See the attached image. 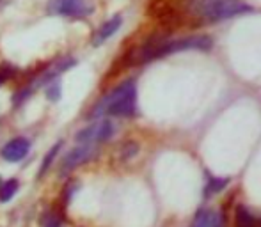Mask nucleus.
<instances>
[{
	"label": "nucleus",
	"mask_w": 261,
	"mask_h": 227,
	"mask_svg": "<svg viewBox=\"0 0 261 227\" xmlns=\"http://www.w3.org/2000/svg\"><path fill=\"white\" fill-rule=\"evenodd\" d=\"M137 112V87L134 80H126L117 86L110 94L93 108L91 119L101 116H116V117H132Z\"/></svg>",
	"instance_id": "f257e3e1"
},
{
	"label": "nucleus",
	"mask_w": 261,
	"mask_h": 227,
	"mask_svg": "<svg viewBox=\"0 0 261 227\" xmlns=\"http://www.w3.org/2000/svg\"><path fill=\"white\" fill-rule=\"evenodd\" d=\"M213 46V39L210 36H189V38L174 39V41H153L144 46L142 50V62L155 61L172 55L179 52H208Z\"/></svg>",
	"instance_id": "f03ea898"
},
{
	"label": "nucleus",
	"mask_w": 261,
	"mask_h": 227,
	"mask_svg": "<svg viewBox=\"0 0 261 227\" xmlns=\"http://www.w3.org/2000/svg\"><path fill=\"white\" fill-rule=\"evenodd\" d=\"M192 7L204 21L210 23L252 13V7L244 0H192Z\"/></svg>",
	"instance_id": "7ed1b4c3"
},
{
	"label": "nucleus",
	"mask_w": 261,
	"mask_h": 227,
	"mask_svg": "<svg viewBox=\"0 0 261 227\" xmlns=\"http://www.w3.org/2000/svg\"><path fill=\"white\" fill-rule=\"evenodd\" d=\"M96 156V146L94 144H80L76 148H73L68 155L62 158L61 162V171L64 172H71L75 171L76 167L84 165L87 163L89 160H93Z\"/></svg>",
	"instance_id": "20e7f679"
},
{
	"label": "nucleus",
	"mask_w": 261,
	"mask_h": 227,
	"mask_svg": "<svg viewBox=\"0 0 261 227\" xmlns=\"http://www.w3.org/2000/svg\"><path fill=\"white\" fill-rule=\"evenodd\" d=\"M46 9H48L50 14H59V16L69 18H82L91 11L84 4V0H50Z\"/></svg>",
	"instance_id": "39448f33"
},
{
	"label": "nucleus",
	"mask_w": 261,
	"mask_h": 227,
	"mask_svg": "<svg viewBox=\"0 0 261 227\" xmlns=\"http://www.w3.org/2000/svg\"><path fill=\"white\" fill-rule=\"evenodd\" d=\"M29 149H31V142L23 137H16L2 148V158L9 163L20 162V160H23L27 156Z\"/></svg>",
	"instance_id": "423d86ee"
},
{
	"label": "nucleus",
	"mask_w": 261,
	"mask_h": 227,
	"mask_svg": "<svg viewBox=\"0 0 261 227\" xmlns=\"http://www.w3.org/2000/svg\"><path fill=\"white\" fill-rule=\"evenodd\" d=\"M123 25V18L117 14V16H112L109 21H105L103 25H101L100 29H98V32L94 34V39H93V45L94 46H100L101 43H105L109 38H112L114 34H116L117 31H119V27Z\"/></svg>",
	"instance_id": "0eeeda50"
},
{
	"label": "nucleus",
	"mask_w": 261,
	"mask_h": 227,
	"mask_svg": "<svg viewBox=\"0 0 261 227\" xmlns=\"http://www.w3.org/2000/svg\"><path fill=\"white\" fill-rule=\"evenodd\" d=\"M190 227H222V220H220V215L217 211L203 210L197 213Z\"/></svg>",
	"instance_id": "6e6552de"
},
{
	"label": "nucleus",
	"mask_w": 261,
	"mask_h": 227,
	"mask_svg": "<svg viewBox=\"0 0 261 227\" xmlns=\"http://www.w3.org/2000/svg\"><path fill=\"white\" fill-rule=\"evenodd\" d=\"M237 227H261V220L256 218L247 208L238 206L237 210Z\"/></svg>",
	"instance_id": "1a4fd4ad"
},
{
	"label": "nucleus",
	"mask_w": 261,
	"mask_h": 227,
	"mask_svg": "<svg viewBox=\"0 0 261 227\" xmlns=\"http://www.w3.org/2000/svg\"><path fill=\"white\" fill-rule=\"evenodd\" d=\"M18 179H6L0 183V203H9L13 199V195L18 192Z\"/></svg>",
	"instance_id": "9d476101"
},
{
	"label": "nucleus",
	"mask_w": 261,
	"mask_h": 227,
	"mask_svg": "<svg viewBox=\"0 0 261 227\" xmlns=\"http://www.w3.org/2000/svg\"><path fill=\"white\" fill-rule=\"evenodd\" d=\"M227 183H229L227 178H213V176H210L206 186H204V197H212V195H215V193L222 192L227 186Z\"/></svg>",
	"instance_id": "9b49d317"
},
{
	"label": "nucleus",
	"mask_w": 261,
	"mask_h": 227,
	"mask_svg": "<svg viewBox=\"0 0 261 227\" xmlns=\"http://www.w3.org/2000/svg\"><path fill=\"white\" fill-rule=\"evenodd\" d=\"M114 135V124L109 119H103L96 124V142H107Z\"/></svg>",
	"instance_id": "f8f14e48"
},
{
	"label": "nucleus",
	"mask_w": 261,
	"mask_h": 227,
	"mask_svg": "<svg viewBox=\"0 0 261 227\" xmlns=\"http://www.w3.org/2000/svg\"><path fill=\"white\" fill-rule=\"evenodd\" d=\"M61 146H62V140H59L57 144H54V148L48 151V155L43 158V162H41V167H39V172H38V178H43V176L46 174V171L50 169V165L54 163V160H55V156H57V153H59V149H61Z\"/></svg>",
	"instance_id": "ddd939ff"
},
{
	"label": "nucleus",
	"mask_w": 261,
	"mask_h": 227,
	"mask_svg": "<svg viewBox=\"0 0 261 227\" xmlns=\"http://www.w3.org/2000/svg\"><path fill=\"white\" fill-rule=\"evenodd\" d=\"M45 94H46V98H48L50 101H59V100H61V96H62L61 82H59V80H54V82L45 89Z\"/></svg>",
	"instance_id": "4468645a"
},
{
	"label": "nucleus",
	"mask_w": 261,
	"mask_h": 227,
	"mask_svg": "<svg viewBox=\"0 0 261 227\" xmlns=\"http://www.w3.org/2000/svg\"><path fill=\"white\" fill-rule=\"evenodd\" d=\"M41 227H62V218L57 213H46L41 218Z\"/></svg>",
	"instance_id": "2eb2a0df"
},
{
	"label": "nucleus",
	"mask_w": 261,
	"mask_h": 227,
	"mask_svg": "<svg viewBox=\"0 0 261 227\" xmlns=\"http://www.w3.org/2000/svg\"><path fill=\"white\" fill-rule=\"evenodd\" d=\"M137 151H139V148H137V144H134V142H130V144H124L123 153H121V158H123V160L132 158L134 155H137Z\"/></svg>",
	"instance_id": "dca6fc26"
},
{
	"label": "nucleus",
	"mask_w": 261,
	"mask_h": 227,
	"mask_svg": "<svg viewBox=\"0 0 261 227\" xmlns=\"http://www.w3.org/2000/svg\"><path fill=\"white\" fill-rule=\"evenodd\" d=\"M0 83H2V78H0Z\"/></svg>",
	"instance_id": "f3484780"
}]
</instances>
